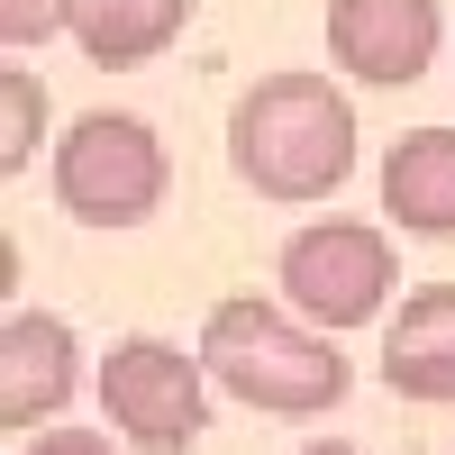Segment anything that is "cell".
Segmentation results:
<instances>
[{"mask_svg":"<svg viewBox=\"0 0 455 455\" xmlns=\"http://www.w3.org/2000/svg\"><path fill=\"white\" fill-rule=\"evenodd\" d=\"M228 164L255 201H328L355 173V100L328 73H264L228 109Z\"/></svg>","mask_w":455,"mask_h":455,"instance_id":"cell-1","label":"cell"},{"mask_svg":"<svg viewBox=\"0 0 455 455\" xmlns=\"http://www.w3.org/2000/svg\"><path fill=\"white\" fill-rule=\"evenodd\" d=\"M201 364L228 401L274 410V419H310V410H337L355 392V364L328 328H310L300 310H274L255 291H228L201 319Z\"/></svg>","mask_w":455,"mask_h":455,"instance_id":"cell-2","label":"cell"},{"mask_svg":"<svg viewBox=\"0 0 455 455\" xmlns=\"http://www.w3.org/2000/svg\"><path fill=\"white\" fill-rule=\"evenodd\" d=\"M164 182H173L164 137L146 119H128V109H92L55 146V201L83 228H146L164 210Z\"/></svg>","mask_w":455,"mask_h":455,"instance_id":"cell-3","label":"cell"},{"mask_svg":"<svg viewBox=\"0 0 455 455\" xmlns=\"http://www.w3.org/2000/svg\"><path fill=\"white\" fill-rule=\"evenodd\" d=\"M100 410H109V428H119V446L182 455L210 428V364L164 347V337H119V347L100 355Z\"/></svg>","mask_w":455,"mask_h":455,"instance_id":"cell-4","label":"cell"},{"mask_svg":"<svg viewBox=\"0 0 455 455\" xmlns=\"http://www.w3.org/2000/svg\"><path fill=\"white\" fill-rule=\"evenodd\" d=\"M392 246H383V228H364V219H310L300 237L283 246V300L310 328H364V319H383V300H392Z\"/></svg>","mask_w":455,"mask_h":455,"instance_id":"cell-5","label":"cell"},{"mask_svg":"<svg viewBox=\"0 0 455 455\" xmlns=\"http://www.w3.org/2000/svg\"><path fill=\"white\" fill-rule=\"evenodd\" d=\"M437 46H446L437 0H328V55L347 83L401 92L437 64Z\"/></svg>","mask_w":455,"mask_h":455,"instance_id":"cell-6","label":"cell"},{"mask_svg":"<svg viewBox=\"0 0 455 455\" xmlns=\"http://www.w3.org/2000/svg\"><path fill=\"white\" fill-rule=\"evenodd\" d=\"M73 373H83L73 328L55 310H10L0 319V428L36 437V419H55L73 401Z\"/></svg>","mask_w":455,"mask_h":455,"instance_id":"cell-7","label":"cell"},{"mask_svg":"<svg viewBox=\"0 0 455 455\" xmlns=\"http://www.w3.org/2000/svg\"><path fill=\"white\" fill-rule=\"evenodd\" d=\"M383 383L401 401H455V283L401 291L383 319Z\"/></svg>","mask_w":455,"mask_h":455,"instance_id":"cell-8","label":"cell"},{"mask_svg":"<svg viewBox=\"0 0 455 455\" xmlns=\"http://www.w3.org/2000/svg\"><path fill=\"white\" fill-rule=\"evenodd\" d=\"M383 219L401 237H455V128H410L383 156Z\"/></svg>","mask_w":455,"mask_h":455,"instance_id":"cell-9","label":"cell"},{"mask_svg":"<svg viewBox=\"0 0 455 455\" xmlns=\"http://www.w3.org/2000/svg\"><path fill=\"white\" fill-rule=\"evenodd\" d=\"M182 19H192V0H73V46H83L100 73H137V64H156Z\"/></svg>","mask_w":455,"mask_h":455,"instance_id":"cell-10","label":"cell"},{"mask_svg":"<svg viewBox=\"0 0 455 455\" xmlns=\"http://www.w3.org/2000/svg\"><path fill=\"white\" fill-rule=\"evenodd\" d=\"M36 128H46V83H36L28 64H10L0 73V173H28Z\"/></svg>","mask_w":455,"mask_h":455,"instance_id":"cell-11","label":"cell"},{"mask_svg":"<svg viewBox=\"0 0 455 455\" xmlns=\"http://www.w3.org/2000/svg\"><path fill=\"white\" fill-rule=\"evenodd\" d=\"M55 28H73V0H0V36L10 46H36Z\"/></svg>","mask_w":455,"mask_h":455,"instance_id":"cell-12","label":"cell"},{"mask_svg":"<svg viewBox=\"0 0 455 455\" xmlns=\"http://www.w3.org/2000/svg\"><path fill=\"white\" fill-rule=\"evenodd\" d=\"M19 455H119L100 428H46V437H19Z\"/></svg>","mask_w":455,"mask_h":455,"instance_id":"cell-13","label":"cell"},{"mask_svg":"<svg viewBox=\"0 0 455 455\" xmlns=\"http://www.w3.org/2000/svg\"><path fill=\"white\" fill-rule=\"evenodd\" d=\"M300 455H355V446H300Z\"/></svg>","mask_w":455,"mask_h":455,"instance_id":"cell-14","label":"cell"}]
</instances>
